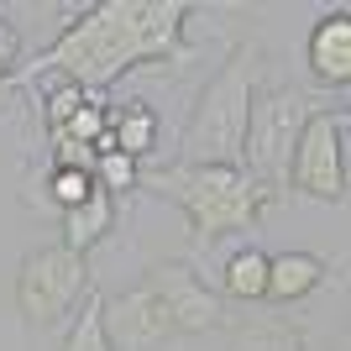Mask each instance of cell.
<instances>
[{"label":"cell","instance_id":"cell-13","mask_svg":"<svg viewBox=\"0 0 351 351\" xmlns=\"http://www.w3.org/2000/svg\"><path fill=\"white\" fill-rule=\"evenodd\" d=\"M220 289L231 293V299H247V304L267 299V257L257 247H241L226 263V273H220Z\"/></svg>","mask_w":351,"mask_h":351},{"label":"cell","instance_id":"cell-16","mask_svg":"<svg viewBox=\"0 0 351 351\" xmlns=\"http://www.w3.org/2000/svg\"><path fill=\"white\" fill-rule=\"evenodd\" d=\"M47 189H53L58 210H73V205H84V199H89V189H95V173H84V168H53Z\"/></svg>","mask_w":351,"mask_h":351},{"label":"cell","instance_id":"cell-4","mask_svg":"<svg viewBox=\"0 0 351 351\" xmlns=\"http://www.w3.org/2000/svg\"><path fill=\"white\" fill-rule=\"evenodd\" d=\"M304 121H309V95L304 89H267V95H252L241 173H247L263 194L289 189V162H293V142L304 132Z\"/></svg>","mask_w":351,"mask_h":351},{"label":"cell","instance_id":"cell-6","mask_svg":"<svg viewBox=\"0 0 351 351\" xmlns=\"http://www.w3.org/2000/svg\"><path fill=\"white\" fill-rule=\"evenodd\" d=\"M289 178L309 199H330V205L346 199V116L341 110H309L304 132L293 142Z\"/></svg>","mask_w":351,"mask_h":351},{"label":"cell","instance_id":"cell-18","mask_svg":"<svg viewBox=\"0 0 351 351\" xmlns=\"http://www.w3.org/2000/svg\"><path fill=\"white\" fill-rule=\"evenodd\" d=\"M84 100H89V95H84L79 84H63V89H53V95H47V132L69 126V116H73V110H79Z\"/></svg>","mask_w":351,"mask_h":351},{"label":"cell","instance_id":"cell-7","mask_svg":"<svg viewBox=\"0 0 351 351\" xmlns=\"http://www.w3.org/2000/svg\"><path fill=\"white\" fill-rule=\"evenodd\" d=\"M147 289L158 293L162 315L173 325V336H205V330H226V299L205 289V278L184 263H158L147 273Z\"/></svg>","mask_w":351,"mask_h":351},{"label":"cell","instance_id":"cell-12","mask_svg":"<svg viewBox=\"0 0 351 351\" xmlns=\"http://www.w3.org/2000/svg\"><path fill=\"white\" fill-rule=\"evenodd\" d=\"M105 132L116 136V152L126 158H147L152 147H158V116L147 110V105H126V110H105Z\"/></svg>","mask_w":351,"mask_h":351},{"label":"cell","instance_id":"cell-15","mask_svg":"<svg viewBox=\"0 0 351 351\" xmlns=\"http://www.w3.org/2000/svg\"><path fill=\"white\" fill-rule=\"evenodd\" d=\"M63 351H110V336H105V320H100V299H89L79 309V325L69 330Z\"/></svg>","mask_w":351,"mask_h":351},{"label":"cell","instance_id":"cell-2","mask_svg":"<svg viewBox=\"0 0 351 351\" xmlns=\"http://www.w3.org/2000/svg\"><path fill=\"white\" fill-rule=\"evenodd\" d=\"M252 79H257V47H236L231 58L220 63V73L205 84L189 126H184V142H178L184 168H241Z\"/></svg>","mask_w":351,"mask_h":351},{"label":"cell","instance_id":"cell-10","mask_svg":"<svg viewBox=\"0 0 351 351\" xmlns=\"http://www.w3.org/2000/svg\"><path fill=\"white\" fill-rule=\"evenodd\" d=\"M325 257L315 252H278V257H267V299L273 304H293V299H304L325 283Z\"/></svg>","mask_w":351,"mask_h":351},{"label":"cell","instance_id":"cell-5","mask_svg":"<svg viewBox=\"0 0 351 351\" xmlns=\"http://www.w3.org/2000/svg\"><path fill=\"white\" fill-rule=\"evenodd\" d=\"M89 289V267L79 252L58 247H37L21 263L16 273V304H21V320L47 330V325H58L73 304H79V293Z\"/></svg>","mask_w":351,"mask_h":351},{"label":"cell","instance_id":"cell-9","mask_svg":"<svg viewBox=\"0 0 351 351\" xmlns=\"http://www.w3.org/2000/svg\"><path fill=\"white\" fill-rule=\"evenodd\" d=\"M309 73L325 89L351 84V16L346 11H330L315 21V32H309Z\"/></svg>","mask_w":351,"mask_h":351},{"label":"cell","instance_id":"cell-1","mask_svg":"<svg viewBox=\"0 0 351 351\" xmlns=\"http://www.w3.org/2000/svg\"><path fill=\"white\" fill-rule=\"evenodd\" d=\"M184 16L189 5H178V0H100L79 11V21H69V32L16 79L63 73V84H79L84 95H95L147 58H178Z\"/></svg>","mask_w":351,"mask_h":351},{"label":"cell","instance_id":"cell-3","mask_svg":"<svg viewBox=\"0 0 351 351\" xmlns=\"http://www.w3.org/2000/svg\"><path fill=\"white\" fill-rule=\"evenodd\" d=\"M158 189L189 215V226L205 241H220L231 231H252L257 215H263V199H267L241 168H184V162L162 168Z\"/></svg>","mask_w":351,"mask_h":351},{"label":"cell","instance_id":"cell-8","mask_svg":"<svg viewBox=\"0 0 351 351\" xmlns=\"http://www.w3.org/2000/svg\"><path fill=\"white\" fill-rule=\"evenodd\" d=\"M100 320H105V336H110V351H152L173 336L158 293L147 289V283L132 289V293H121V299H100Z\"/></svg>","mask_w":351,"mask_h":351},{"label":"cell","instance_id":"cell-14","mask_svg":"<svg viewBox=\"0 0 351 351\" xmlns=\"http://www.w3.org/2000/svg\"><path fill=\"white\" fill-rule=\"evenodd\" d=\"M231 351H304V336L283 320H247L231 330Z\"/></svg>","mask_w":351,"mask_h":351},{"label":"cell","instance_id":"cell-19","mask_svg":"<svg viewBox=\"0 0 351 351\" xmlns=\"http://www.w3.org/2000/svg\"><path fill=\"white\" fill-rule=\"evenodd\" d=\"M0 79H5V63H0Z\"/></svg>","mask_w":351,"mask_h":351},{"label":"cell","instance_id":"cell-11","mask_svg":"<svg viewBox=\"0 0 351 351\" xmlns=\"http://www.w3.org/2000/svg\"><path fill=\"white\" fill-rule=\"evenodd\" d=\"M110 215H116V194H105L100 184H95L84 205L63 210V247L84 257L95 241H105V231H110Z\"/></svg>","mask_w":351,"mask_h":351},{"label":"cell","instance_id":"cell-17","mask_svg":"<svg viewBox=\"0 0 351 351\" xmlns=\"http://www.w3.org/2000/svg\"><path fill=\"white\" fill-rule=\"evenodd\" d=\"M95 184H100L105 194H121L136 184V162L126 158V152H105V158H95Z\"/></svg>","mask_w":351,"mask_h":351}]
</instances>
